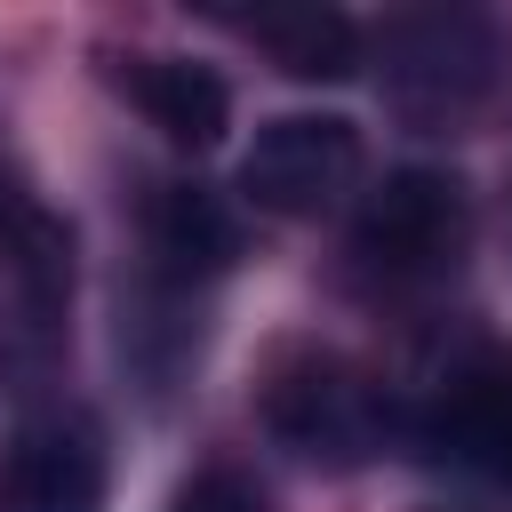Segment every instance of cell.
<instances>
[{"label":"cell","mask_w":512,"mask_h":512,"mask_svg":"<svg viewBox=\"0 0 512 512\" xmlns=\"http://www.w3.org/2000/svg\"><path fill=\"white\" fill-rule=\"evenodd\" d=\"M16 224H24V208L8 200V184H0V256H8V240H16Z\"/></svg>","instance_id":"8fae6325"},{"label":"cell","mask_w":512,"mask_h":512,"mask_svg":"<svg viewBox=\"0 0 512 512\" xmlns=\"http://www.w3.org/2000/svg\"><path fill=\"white\" fill-rule=\"evenodd\" d=\"M0 512H104V440L88 416H32L0 456Z\"/></svg>","instance_id":"5b68a950"},{"label":"cell","mask_w":512,"mask_h":512,"mask_svg":"<svg viewBox=\"0 0 512 512\" xmlns=\"http://www.w3.org/2000/svg\"><path fill=\"white\" fill-rule=\"evenodd\" d=\"M120 96L168 144H192V152H208L224 136V120H232V88L192 56H120Z\"/></svg>","instance_id":"8992f818"},{"label":"cell","mask_w":512,"mask_h":512,"mask_svg":"<svg viewBox=\"0 0 512 512\" xmlns=\"http://www.w3.org/2000/svg\"><path fill=\"white\" fill-rule=\"evenodd\" d=\"M232 32H248L288 80H344L360 64V32L336 8H256V16H224Z\"/></svg>","instance_id":"9c48e42d"},{"label":"cell","mask_w":512,"mask_h":512,"mask_svg":"<svg viewBox=\"0 0 512 512\" xmlns=\"http://www.w3.org/2000/svg\"><path fill=\"white\" fill-rule=\"evenodd\" d=\"M168 512H272V504H264V488H256L248 472H232V464H200V472L176 488Z\"/></svg>","instance_id":"30bf717a"},{"label":"cell","mask_w":512,"mask_h":512,"mask_svg":"<svg viewBox=\"0 0 512 512\" xmlns=\"http://www.w3.org/2000/svg\"><path fill=\"white\" fill-rule=\"evenodd\" d=\"M464 240H472V200L448 168H392L360 200V224H352V256L400 288L456 272Z\"/></svg>","instance_id":"7a4b0ae2"},{"label":"cell","mask_w":512,"mask_h":512,"mask_svg":"<svg viewBox=\"0 0 512 512\" xmlns=\"http://www.w3.org/2000/svg\"><path fill=\"white\" fill-rule=\"evenodd\" d=\"M264 424L312 464H360L376 440V392L336 352H280V368L264 376Z\"/></svg>","instance_id":"3957f363"},{"label":"cell","mask_w":512,"mask_h":512,"mask_svg":"<svg viewBox=\"0 0 512 512\" xmlns=\"http://www.w3.org/2000/svg\"><path fill=\"white\" fill-rule=\"evenodd\" d=\"M440 448L512 488V360H480L440 392Z\"/></svg>","instance_id":"52a82bcc"},{"label":"cell","mask_w":512,"mask_h":512,"mask_svg":"<svg viewBox=\"0 0 512 512\" xmlns=\"http://www.w3.org/2000/svg\"><path fill=\"white\" fill-rule=\"evenodd\" d=\"M360 184V128L328 120V112H288L272 120L248 160H240V192L272 216H320Z\"/></svg>","instance_id":"277c9868"},{"label":"cell","mask_w":512,"mask_h":512,"mask_svg":"<svg viewBox=\"0 0 512 512\" xmlns=\"http://www.w3.org/2000/svg\"><path fill=\"white\" fill-rule=\"evenodd\" d=\"M144 240H152L160 280H208V272H224V264L240 256L232 216H224L216 192H200V184H168V192L152 200V216H144Z\"/></svg>","instance_id":"ba28073f"},{"label":"cell","mask_w":512,"mask_h":512,"mask_svg":"<svg viewBox=\"0 0 512 512\" xmlns=\"http://www.w3.org/2000/svg\"><path fill=\"white\" fill-rule=\"evenodd\" d=\"M512 64V40L480 8H424L384 24V96L408 128H464Z\"/></svg>","instance_id":"6da1fadb"}]
</instances>
